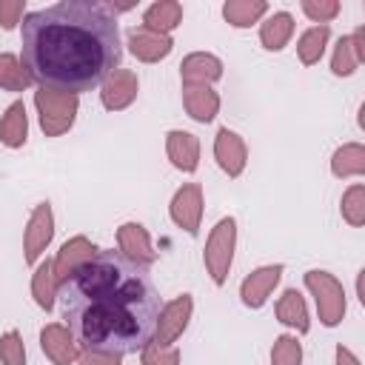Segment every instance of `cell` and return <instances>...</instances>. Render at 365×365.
<instances>
[{
	"label": "cell",
	"instance_id": "obj_24",
	"mask_svg": "<svg viewBox=\"0 0 365 365\" xmlns=\"http://www.w3.org/2000/svg\"><path fill=\"white\" fill-rule=\"evenodd\" d=\"M265 14H268V3L265 0H228L222 6V17L234 29H248V26L259 23Z\"/></svg>",
	"mask_w": 365,
	"mask_h": 365
},
{
	"label": "cell",
	"instance_id": "obj_10",
	"mask_svg": "<svg viewBox=\"0 0 365 365\" xmlns=\"http://www.w3.org/2000/svg\"><path fill=\"white\" fill-rule=\"evenodd\" d=\"M125 40H128V51H131L137 60H143V63H160V60H165V57L171 54V48H174V40H171L168 34L151 31V29H145V26L128 29Z\"/></svg>",
	"mask_w": 365,
	"mask_h": 365
},
{
	"label": "cell",
	"instance_id": "obj_32",
	"mask_svg": "<svg viewBox=\"0 0 365 365\" xmlns=\"http://www.w3.org/2000/svg\"><path fill=\"white\" fill-rule=\"evenodd\" d=\"M143 365H180V351L174 345H160V342H148L140 351Z\"/></svg>",
	"mask_w": 365,
	"mask_h": 365
},
{
	"label": "cell",
	"instance_id": "obj_27",
	"mask_svg": "<svg viewBox=\"0 0 365 365\" xmlns=\"http://www.w3.org/2000/svg\"><path fill=\"white\" fill-rule=\"evenodd\" d=\"M31 297L34 302L43 308V311H51L54 308V297H57V279H54V262L46 259L34 268V277H31Z\"/></svg>",
	"mask_w": 365,
	"mask_h": 365
},
{
	"label": "cell",
	"instance_id": "obj_29",
	"mask_svg": "<svg viewBox=\"0 0 365 365\" xmlns=\"http://www.w3.org/2000/svg\"><path fill=\"white\" fill-rule=\"evenodd\" d=\"M339 211H342V220H345L348 225H354V228H359V225L365 222V185H362V182H354V185L342 194Z\"/></svg>",
	"mask_w": 365,
	"mask_h": 365
},
{
	"label": "cell",
	"instance_id": "obj_5",
	"mask_svg": "<svg viewBox=\"0 0 365 365\" xmlns=\"http://www.w3.org/2000/svg\"><path fill=\"white\" fill-rule=\"evenodd\" d=\"M305 288L311 291V297L317 302L319 322L325 328H336L345 317V288H342V282L328 271L311 268V271H305Z\"/></svg>",
	"mask_w": 365,
	"mask_h": 365
},
{
	"label": "cell",
	"instance_id": "obj_14",
	"mask_svg": "<svg viewBox=\"0 0 365 365\" xmlns=\"http://www.w3.org/2000/svg\"><path fill=\"white\" fill-rule=\"evenodd\" d=\"M97 251H100V248H97L88 237H71V240H66V242L60 245L57 257H54V279H57V282L68 279V277H71L80 265H86Z\"/></svg>",
	"mask_w": 365,
	"mask_h": 365
},
{
	"label": "cell",
	"instance_id": "obj_15",
	"mask_svg": "<svg viewBox=\"0 0 365 365\" xmlns=\"http://www.w3.org/2000/svg\"><path fill=\"white\" fill-rule=\"evenodd\" d=\"M117 242H120V254L134 259L137 265H151L157 259V251L151 248V240H148V231L145 225L140 222H123L117 228Z\"/></svg>",
	"mask_w": 365,
	"mask_h": 365
},
{
	"label": "cell",
	"instance_id": "obj_31",
	"mask_svg": "<svg viewBox=\"0 0 365 365\" xmlns=\"http://www.w3.org/2000/svg\"><path fill=\"white\" fill-rule=\"evenodd\" d=\"M0 362L3 365H26V348H23V336L17 331H6L0 336Z\"/></svg>",
	"mask_w": 365,
	"mask_h": 365
},
{
	"label": "cell",
	"instance_id": "obj_28",
	"mask_svg": "<svg viewBox=\"0 0 365 365\" xmlns=\"http://www.w3.org/2000/svg\"><path fill=\"white\" fill-rule=\"evenodd\" d=\"M31 74L14 54H0V88L3 91H26L31 86Z\"/></svg>",
	"mask_w": 365,
	"mask_h": 365
},
{
	"label": "cell",
	"instance_id": "obj_25",
	"mask_svg": "<svg viewBox=\"0 0 365 365\" xmlns=\"http://www.w3.org/2000/svg\"><path fill=\"white\" fill-rule=\"evenodd\" d=\"M331 171L334 177L345 180V177H359L365 174V148L359 143H345L334 151L331 157Z\"/></svg>",
	"mask_w": 365,
	"mask_h": 365
},
{
	"label": "cell",
	"instance_id": "obj_9",
	"mask_svg": "<svg viewBox=\"0 0 365 365\" xmlns=\"http://www.w3.org/2000/svg\"><path fill=\"white\" fill-rule=\"evenodd\" d=\"M137 91H140V80L131 68H114L103 86H100V100H103V108L108 111H123L128 108L134 100H137Z\"/></svg>",
	"mask_w": 365,
	"mask_h": 365
},
{
	"label": "cell",
	"instance_id": "obj_13",
	"mask_svg": "<svg viewBox=\"0 0 365 365\" xmlns=\"http://www.w3.org/2000/svg\"><path fill=\"white\" fill-rule=\"evenodd\" d=\"M40 348L54 365H74L80 356V345L74 334L60 322H51L40 331Z\"/></svg>",
	"mask_w": 365,
	"mask_h": 365
},
{
	"label": "cell",
	"instance_id": "obj_2",
	"mask_svg": "<svg viewBox=\"0 0 365 365\" xmlns=\"http://www.w3.org/2000/svg\"><path fill=\"white\" fill-rule=\"evenodd\" d=\"M23 66L40 88L83 94L120 68V29L106 3L63 0L23 17Z\"/></svg>",
	"mask_w": 365,
	"mask_h": 365
},
{
	"label": "cell",
	"instance_id": "obj_34",
	"mask_svg": "<svg viewBox=\"0 0 365 365\" xmlns=\"http://www.w3.org/2000/svg\"><path fill=\"white\" fill-rule=\"evenodd\" d=\"M26 11V0H0V26L11 31Z\"/></svg>",
	"mask_w": 365,
	"mask_h": 365
},
{
	"label": "cell",
	"instance_id": "obj_12",
	"mask_svg": "<svg viewBox=\"0 0 365 365\" xmlns=\"http://www.w3.org/2000/svg\"><path fill=\"white\" fill-rule=\"evenodd\" d=\"M282 279V265H262L251 271L240 285V299L245 308H262L274 294L277 282Z\"/></svg>",
	"mask_w": 365,
	"mask_h": 365
},
{
	"label": "cell",
	"instance_id": "obj_4",
	"mask_svg": "<svg viewBox=\"0 0 365 365\" xmlns=\"http://www.w3.org/2000/svg\"><path fill=\"white\" fill-rule=\"evenodd\" d=\"M234 248H237V220L234 217H222L208 240H205V251H202V262L208 277L214 279V285H225L231 262H234Z\"/></svg>",
	"mask_w": 365,
	"mask_h": 365
},
{
	"label": "cell",
	"instance_id": "obj_21",
	"mask_svg": "<svg viewBox=\"0 0 365 365\" xmlns=\"http://www.w3.org/2000/svg\"><path fill=\"white\" fill-rule=\"evenodd\" d=\"M29 137V117H26V106L23 100H14L3 117H0V143L9 148H20Z\"/></svg>",
	"mask_w": 365,
	"mask_h": 365
},
{
	"label": "cell",
	"instance_id": "obj_19",
	"mask_svg": "<svg viewBox=\"0 0 365 365\" xmlns=\"http://www.w3.org/2000/svg\"><path fill=\"white\" fill-rule=\"evenodd\" d=\"M182 106L191 120L211 123L220 111V94L211 86H182Z\"/></svg>",
	"mask_w": 365,
	"mask_h": 365
},
{
	"label": "cell",
	"instance_id": "obj_22",
	"mask_svg": "<svg viewBox=\"0 0 365 365\" xmlns=\"http://www.w3.org/2000/svg\"><path fill=\"white\" fill-rule=\"evenodd\" d=\"M277 319L299 334H308L311 328V319H308V308H305V299L299 297L297 288H288L279 299H277Z\"/></svg>",
	"mask_w": 365,
	"mask_h": 365
},
{
	"label": "cell",
	"instance_id": "obj_36",
	"mask_svg": "<svg viewBox=\"0 0 365 365\" xmlns=\"http://www.w3.org/2000/svg\"><path fill=\"white\" fill-rule=\"evenodd\" d=\"M336 365H359V359L354 356V351H351V348L336 345Z\"/></svg>",
	"mask_w": 365,
	"mask_h": 365
},
{
	"label": "cell",
	"instance_id": "obj_6",
	"mask_svg": "<svg viewBox=\"0 0 365 365\" xmlns=\"http://www.w3.org/2000/svg\"><path fill=\"white\" fill-rule=\"evenodd\" d=\"M54 237V211L51 202H37L34 211L29 214L26 222V234H23V257L29 265H37L40 254L46 251V245Z\"/></svg>",
	"mask_w": 365,
	"mask_h": 365
},
{
	"label": "cell",
	"instance_id": "obj_18",
	"mask_svg": "<svg viewBox=\"0 0 365 365\" xmlns=\"http://www.w3.org/2000/svg\"><path fill=\"white\" fill-rule=\"evenodd\" d=\"M180 77L182 86H211L222 77V63L208 51H194L180 63Z\"/></svg>",
	"mask_w": 365,
	"mask_h": 365
},
{
	"label": "cell",
	"instance_id": "obj_11",
	"mask_svg": "<svg viewBox=\"0 0 365 365\" xmlns=\"http://www.w3.org/2000/svg\"><path fill=\"white\" fill-rule=\"evenodd\" d=\"M214 160L220 163V168L228 177H240L245 171V163H248L245 140L237 131H231L228 125H222L214 137Z\"/></svg>",
	"mask_w": 365,
	"mask_h": 365
},
{
	"label": "cell",
	"instance_id": "obj_16",
	"mask_svg": "<svg viewBox=\"0 0 365 365\" xmlns=\"http://www.w3.org/2000/svg\"><path fill=\"white\" fill-rule=\"evenodd\" d=\"M365 60V29L359 26L354 34L339 37V43L334 46V57H331V71L336 77H351L359 63Z\"/></svg>",
	"mask_w": 365,
	"mask_h": 365
},
{
	"label": "cell",
	"instance_id": "obj_1",
	"mask_svg": "<svg viewBox=\"0 0 365 365\" xmlns=\"http://www.w3.org/2000/svg\"><path fill=\"white\" fill-rule=\"evenodd\" d=\"M57 297L77 345L117 356L143 351L163 311L148 268L106 248L63 279Z\"/></svg>",
	"mask_w": 365,
	"mask_h": 365
},
{
	"label": "cell",
	"instance_id": "obj_30",
	"mask_svg": "<svg viewBox=\"0 0 365 365\" xmlns=\"http://www.w3.org/2000/svg\"><path fill=\"white\" fill-rule=\"evenodd\" d=\"M271 365H302V345L294 334H282L274 339Z\"/></svg>",
	"mask_w": 365,
	"mask_h": 365
},
{
	"label": "cell",
	"instance_id": "obj_17",
	"mask_svg": "<svg viewBox=\"0 0 365 365\" xmlns=\"http://www.w3.org/2000/svg\"><path fill=\"white\" fill-rule=\"evenodd\" d=\"M165 154H168L174 168L185 171V174H194L197 165H200V140L191 131L174 128V131L165 134Z\"/></svg>",
	"mask_w": 365,
	"mask_h": 365
},
{
	"label": "cell",
	"instance_id": "obj_33",
	"mask_svg": "<svg viewBox=\"0 0 365 365\" xmlns=\"http://www.w3.org/2000/svg\"><path fill=\"white\" fill-rule=\"evenodd\" d=\"M339 3L336 0H302V11L308 20L319 23V26H328L336 14H339Z\"/></svg>",
	"mask_w": 365,
	"mask_h": 365
},
{
	"label": "cell",
	"instance_id": "obj_7",
	"mask_svg": "<svg viewBox=\"0 0 365 365\" xmlns=\"http://www.w3.org/2000/svg\"><path fill=\"white\" fill-rule=\"evenodd\" d=\"M168 214L177 228H182L188 237L200 234V220H202V185L200 182H185L177 188L171 197Z\"/></svg>",
	"mask_w": 365,
	"mask_h": 365
},
{
	"label": "cell",
	"instance_id": "obj_26",
	"mask_svg": "<svg viewBox=\"0 0 365 365\" xmlns=\"http://www.w3.org/2000/svg\"><path fill=\"white\" fill-rule=\"evenodd\" d=\"M328 40H331V29H328V26H311V29H305V31L299 34V40H297L299 63H302V66L319 63L322 54H325Z\"/></svg>",
	"mask_w": 365,
	"mask_h": 365
},
{
	"label": "cell",
	"instance_id": "obj_23",
	"mask_svg": "<svg viewBox=\"0 0 365 365\" xmlns=\"http://www.w3.org/2000/svg\"><path fill=\"white\" fill-rule=\"evenodd\" d=\"M180 23H182V6L177 0H157L143 14V26L151 31H160V34L174 31Z\"/></svg>",
	"mask_w": 365,
	"mask_h": 365
},
{
	"label": "cell",
	"instance_id": "obj_3",
	"mask_svg": "<svg viewBox=\"0 0 365 365\" xmlns=\"http://www.w3.org/2000/svg\"><path fill=\"white\" fill-rule=\"evenodd\" d=\"M34 106L40 114V128L46 137H60L66 134L80 111V97L77 94H63L51 88H37L34 91Z\"/></svg>",
	"mask_w": 365,
	"mask_h": 365
},
{
	"label": "cell",
	"instance_id": "obj_35",
	"mask_svg": "<svg viewBox=\"0 0 365 365\" xmlns=\"http://www.w3.org/2000/svg\"><path fill=\"white\" fill-rule=\"evenodd\" d=\"M77 365H123V356L106 351H83L77 356Z\"/></svg>",
	"mask_w": 365,
	"mask_h": 365
},
{
	"label": "cell",
	"instance_id": "obj_8",
	"mask_svg": "<svg viewBox=\"0 0 365 365\" xmlns=\"http://www.w3.org/2000/svg\"><path fill=\"white\" fill-rule=\"evenodd\" d=\"M191 311H194L191 294H180V297H174L168 305H163V311H160V317H157V328H154V339H151V342H160V345L177 342V339L182 336V331L188 328Z\"/></svg>",
	"mask_w": 365,
	"mask_h": 365
},
{
	"label": "cell",
	"instance_id": "obj_20",
	"mask_svg": "<svg viewBox=\"0 0 365 365\" xmlns=\"http://www.w3.org/2000/svg\"><path fill=\"white\" fill-rule=\"evenodd\" d=\"M294 34V17L288 11H274L259 23V43L268 51H282Z\"/></svg>",
	"mask_w": 365,
	"mask_h": 365
}]
</instances>
